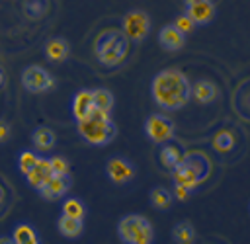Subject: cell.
<instances>
[{"mask_svg":"<svg viewBox=\"0 0 250 244\" xmlns=\"http://www.w3.org/2000/svg\"><path fill=\"white\" fill-rule=\"evenodd\" d=\"M66 176H53L43 187H41V195L45 199H59L64 191H66V182H64Z\"/></svg>","mask_w":250,"mask_h":244,"instance_id":"cell-13","label":"cell"},{"mask_svg":"<svg viewBox=\"0 0 250 244\" xmlns=\"http://www.w3.org/2000/svg\"><path fill=\"white\" fill-rule=\"evenodd\" d=\"M148 25L150 21L145 12H131L123 20V33L127 35V39L141 41L148 33Z\"/></svg>","mask_w":250,"mask_h":244,"instance_id":"cell-6","label":"cell"},{"mask_svg":"<svg viewBox=\"0 0 250 244\" xmlns=\"http://www.w3.org/2000/svg\"><path fill=\"white\" fill-rule=\"evenodd\" d=\"M8 135H10L8 125H6L4 121H0V141H6V139H8Z\"/></svg>","mask_w":250,"mask_h":244,"instance_id":"cell-29","label":"cell"},{"mask_svg":"<svg viewBox=\"0 0 250 244\" xmlns=\"http://www.w3.org/2000/svg\"><path fill=\"white\" fill-rule=\"evenodd\" d=\"M92 107H94V103H92V94H90L88 90H82V92H78V94L74 96L72 111H74V117H76L78 121L84 119V117L90 113Z\"/></svg>","mask_w":250,"mask_h":244,"instance_id":"cell-12","label":"cell"},{"mask_svg":"<svg viewBox=\"0 0 250 244\" xmlns=\"http://www.w3.org/2000/svg\"><path fill=\"white\" fill-rule=\"evenodd\" d=\"M2 80H4V74H2V72H0V84H2Z\"/></svg>","mask_w":250,"mask_h":244,"instance_id":"cell-30","label":"cell"},{"mask_svg":"<svg viewBox=\"0 0 250 244\" xmlns=\"http://www.w3.org/2000/svg\"><path fill=\"white\" fill-rule=\"evenodd\" d=\"M21 84L27 92L39 94V92H45L47 88H51L53 78L41 66H27L21 74Z\"/></svg>","mask_w":250,"mask_h":244,"instance_id":"cell-5","label":"cell"},{"mask_svg":"<svg viewBox=\"0 0 250 244\" xmlns=\"http://www.w3.org/2000/svg\"><path fill=\"white\" fill-rule=\"evenodd\" d=\"M18 162H20V170H21L23 174H27V172L37 164V156H35L33 152H23Z\"/></svg>","mask_w":250,"mask_h":244,"instance_id":"cell-26","label":"cell"},{"mask_svg":"<svg viewBox=\"0 0 250 244\" xmlns=\"http://www.w3.org/2000/svg\"><path fill=\"white\" fill-rule=\"evenodd\" d=\"M109 111L92 107L90 113L78 121V131L80 135L92 142V144H105L107 141H111L113 137V123L109 121Z\"/></svg>","mask_w":250,"mask_h":244,"instance_id":"cell-3","label":"cell"},{"mask_svg":"<svg viewBox=\"0 0 250 244\" xmlns=\"http://www.w3.org/2000/svg\"><path fill=\"white\" fill-rule=\"evenodd\" d=\"M14 242H18V244H35L37 242V234H35V230L31 226L20 224L14 230Z\"/></svg>","mask_w":250,"mask_h":244,"instance_id":"cell-21","label":"cell"},{"mask_svg":"<svg viewBox=\"0 0 250 244\" xmlns=\"http://www.w3.org/2000/svg\"><path fill=\"white\" fill-rule=\"evenodd\" d=\"M27 176V182L33 185V187H37V189H41L51 178H53V172H51V164H49V160H41V158H37V164L25 174Z\"/></svg>","mask_w":250,"mask_h":244,"instance_id":"cell-8","label":"cell"},{"mask_svg":"<svg viewBox=\"0 0 250 244\" xmlns=\"http://www.w3.org/2000/svg\"><path fill=\"white\" fill-rule=\"evenodd\" d=\"M188 195H189V187H186V185H180V183H176V197L178 199H188Z\"/></svg>","mask_w":250,"mask_h":244,"instance_id":"cell-28","label":"cell"},{"mask_svg":"<svg viewBox=\"0 0 250 244\" xmlns=\"http://www.w3.org/2000/svg\"><path fill=\"white\" fill-rule=\"evenodd\" d=\"M234 146V135L230 131H219L213 137V148L217 152H229Z\"/></svg>","mask_w":250,"mask_h":244,"instance_id":"cell-19","label":"cell"},{"mask_svg":"<svg viewBox=\"0 0 250 244\" xmlns=\"http://www.w3.org/2000/svg\"><path fill=\"white\" fill-rule=\"evenodd\" d=\"M59 232L62 236H68V238H74L82 232V219H74V217H68V215H62L59 219Z\"/></svg>","mask_w":250,"mask_h":244,"instance_id":"cell-15","label":"cell"},{"mask_svg":"<svg viewBox=\"0 0 250 244\" xmlns=\"http://www.w3.org/2000/svg\"><path fill=\"white\" fill-rule=\"evenodd\" d=\"M170 199H172V195H170L168 189H164V187H154V189L150 191V203H152L156 209H166V207L170 205Z\"/></svg>","mask_w":250,"mask_h":244,"instance_id":"cell-22","label":"cell"},{"mask_svg":"<svg viewBox=\"0 0 250 244\" xmlns=\"http://www.w3.org/2000/svg\"><path fill=\"white\" fill-rule=\"evenodd\" d=\"M191 92H193V98L199 103H209L217 96V86L213 82H209V80H199V82H195Z\"/></svg>","mask_w":250,"mask_h":244,"instance_id":"cell-14","label":"cell"},{"mask_svg":"<svg viewBox=\"0 0 250 244\" xmlns=\"http://www.w3.org/2000/svg\"><path fill=\"white\" fill-rule=\"evenodd\" d=\"M49 164H51V172H53V176H66V172H68V164H66L64 158L55 156L53 160H49Z\"/></svg>","mask_w":250,"mask_h":244,"instance_id":"cell-25","label":"cell"},{"mask_svg":"<svg viewBox=\"0 0 250 244\" xmlns=\"http://www.w3.org/2000/svg\"><path fill=\"white\" fill-rule=\"evenodd\" d=\"M160 45L166 49V51H178L184 47V33L176 27V25H166L162 31H160Z\"/></svg>","mask_w":250,"mask_h":244,"instance_id":"cell-10","label":"cell"},{"mask_svg":"<svg viewBox=\"0 0 250 244\" xmlns=\"http://www.w3.org/2000/svg\"><path fill=\"white\" fill-rule=\"evenodd\" d=\"M33 142L39 150H49L53 144H55V133L47 127H39L35 133H33Z\"/></svg>","mask_w":250,"mask_h":244,"instance_id":"cell-18","label":"cell"},{"mask_svg":"<svg viewBox=\"0 0 250 244\" xmlns=\"http://www.w3.org/2000/svg\"><path fill=\"white\" fill-rule=\"evenodd\" d=\"M62 215H68V217H74V219H82L84 217V207L78 199H66L64 201V207H62Z\"/></svg>","mask_w":250,"mask_h":244,"instance_id":"cell-24","label":"cell"},{"mask_svg":"<svg viewBox=\"0 0 250 244\" xmlns=\"http://www.w3.org/2000/svg\"><path fill=\"white\" fill-rule=\"evenodd\" d=\"M45 51H47V57L51 61L61 62V61H64L68 57V43L64 39H53V41L47 43Z\"/></svg>","mask_w":250,"mask_h":244,"instance_id":"cell-16","label":"cell"},{"mask_svg":"<svg viewBox=\"0 0 250 244\" xmlns=\"http://www.w3.org/2000/svg\"><path fill=\"white\" fill-rule=\"evenodd\" d=\"M174 25H176V27H178V29H180L184 35H186V33H189V31L193 29L195 21H193L189 16H180V18L176 20V23H174Z\"/></svg>","mask_w":250,"mask_h":244,"instance_id":"cell-27","label":"cell"},{"mask_svg":"<svg viewBox=\"0 0 250 244\" xmlns=\"http://www.w3.org/2000/svg\"><path fill=\"white\" fill-rule=\"evenodd\" d=\"M90 94H92V103H94V107L104 109V111H109V109H111L113 98H111V94H109L107 90H94V92H90Z\"/></svg>","mask_w":250,"mask_h":244,"instance_id":"cell-20","label":"cell"},{"mask_svg":"<svg viewBox=\"0 0 250 244\" xmlns=\"http://www.w3.org/2000/svg\"><path fill=\"white\" fill-rule=\"evenodd\" d=\"M174 240L180 242V244H188L193 240V226L189 223H180L176 228H174Z\"/></svg>","mask_w":250,"mask_h":244,"instance_id":"cell-23","label":"cell"},{"mask_svg":"<svg viewBox=\"0 0 250 244\" xmlns=\"http://www.w3.org/2000/svg\"><path fill=\"white\" fill-rule=\"evenodd\" d=\"M117 232L123 242H131V244H148L152 240V226L141 215L125 217L119 223Z\"/></svg>","mask_w":250,"mask_h":244,"instance_id":"cell-4","label":"cell"},{"mask_svg":"<svg viewBox=\"0 0 250 244\" xmlns=\"http://www.w3.org/2000/svg\"><path fill=\"white\" fill-rule=\"evenodd\" d=\"M146 135L154 141V142H164L174 135V127L168 119L160 117V115H152L146 121Z\"/></svg>","mask_w":250,"mask_h":244,"instance_id":"cell-7","label":"cell"},{"mask_svg":"<svg viewBox=\"0 0 250 244\" xmlns=\"http://www.w3.org/2000/svg\"><path fill=\"white\" fill-rule=\"evenodd\" d=\"M107 176L111 178V182L123 183V182L133 178V168L125 160H121V158H111L107 162Z\"/></svg>","mask_w":250,"mask_h":244,"instance_id":"cell-9","label":"cell"},{"mask_svg":"<svg viewBox=\"0 0 250 244\" xmlns=\"http://www.w3.org/2000/svg\"><path fill=\"white\" fill-rule=\"evenodd\" d=\"M152 94L154 100L166 109H178L186 105L189 98V84L186 74L174 68L162 70L152 82Z\"/></svg>","mask_w":250,"mask_h":244,"instance_id":"cell-1","label":"cell"},{"mask_svg":"<svg viewBox=\"0 0 250 244\" xmlns=\"http://www.w3.org/2000/svg\"><path fill=\"white\" fill-rule=\"evenodd\" d=\"M215 10H213V4L209 0H199L195 4H189V18L195 21V23H207L211 18H213Z\"/></svg>","mask_w":250,"mask_h":244,"instance_id":"cell-11","label":"cell"},{"mask_svg":"<svg viewBox=\"0 0 250 244\" xmlns=\"http://www.w3.org/2000/svg\"><path fill=\"white\" fill-rule=\"evenodd\" d=\"M182 158H184L182 150H180L178 146H174V144H168V146H164V148L160 150V162H162V166L168 168V170H174V168L182 162Z\"/></svg>","mask_w":250,"mask_h":244,"instance_id":"cell-17","label":"cell"},{"mask_svg":"<svg viewBox=\"0 0 250 244\" xmlns=\"http://www.w3.org/2000/svg\"><path fill=\"white\" fill-rule=\"evenodd\" d=\"M129 53L127 35L117 29H104L94 41V55L105 66H117Z\"/></svg>","mask_w":250,"mask_h":244,"instance_id":"cell-2","label":"cell"}]
</instances>
